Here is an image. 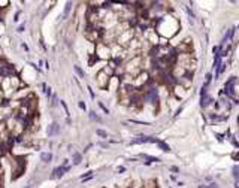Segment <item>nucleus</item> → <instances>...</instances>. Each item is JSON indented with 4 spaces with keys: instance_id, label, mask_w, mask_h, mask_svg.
I'll return each instance as SVG.
<instances>
[{
    "instance_id": "f257e3e1",
    "label": "nucleus",
    "mask_w": 239,
    "mask_h": 188,
    "mask_svg": "<svg viewBox=\"0 0 239 188\" xmlns=\"http://www.w3.org/2000/svg\"><path fill=\"white\" fill-rule=\"evenodd\" d=\"M154 24H156L154 30L157 31L158 37H163V39L174 37L181 29V24L174 15H163L158 19H156Z\"/></svg>"
},
{
    "instance_id": "bb28decb",
    "label": "nucleus",
    "mask_w": 239,
    "mask_h": 188,
    "mask_svg": "<svg viewBox=\"0 0 239 188\" xmlns=\"http://www.w3.org/2000/svg\"><path fill=\"white\" fill-rule=\"evenodd\" d=\"M211 81H212V75H211V73H206V81H205V82L211 84Z\"/></svg>"
},
{
    "instance_id": "9b49d317",
    "label": "nucleus",
    "mask_w": 239,
    "mask_h": 188,
    "mask_svg": "<svg viewBox=\"0 0 239 188\" xmlns=\"http://www.w3.org/2000/svg\"><path fill=\"white\" fill-rule=\"evenodd\" d=\"M139 157H142L145 158L147 161H145V164H151V163H160V160H158L157 157H152V155H147V154H141Z\"/></svg>"
},
{
    "instance_id": "a878e982",
    "label": "nucleus",
    "mask_w": 239,
    "mask_h": 188,
    "mask_svg": "<svg viewBox=\"0 0 239 188\" xmlns=\"http://www.w3.org/2000/svg\"><path fill=\"white\" fill-rule=\"evenodd\" d=\"M206 188H220V187H218V184H215V182H211L209 185H206Z\"/></svg>"
},
{
    "instance_id": "72a5a7b5",
    "label": "nucleus",
    "mask_w": 239,
    "mask_h": 188,
    "mask_svg": "<svg viewBox=\"0 0 239 188\" xmlns=\"http://www.w3.org/2000/svg\"><path fill=\"white\" fill-rule=\"evenodd\" d=\"M21 47H23V48H24V49H25V51H29V47H27V45H25V43H24V42H23V43H21Z\"/></svg>"
},
{
    "instance_id": "0eeeda50",
    "label": "nucleus",
    "mask_w": 239,
    "mask_h": 188,
    "mask_svg": "<svg viewBox=\"0 0 239 188\" xmlns=\"http://www.w3.org/2000/svg\"><path fill=\"white\" fill-rule=\"evenodd\" d=\"M120 87H121V79H120V76L114 75L109 79V85H108V90H114V91H118Z\"/></svg>"
},
{
    "instance_id": "1a4fd4ad",
    "label": "nucleus",
    "mask_w": 239,
    "mask_h": 188,
    "mask_svg": "<svg viewBox=\"0 0 239 188\" xmlns=\"http://www.w3.org/2000/svg\"><path fill=\"white\" fill-rule=\"evenodd\" d=\"M72 6H73V3L72 2H67L64 6V11H63V14H61V19H67L69 15H70V11H72Z\"/></svg>"
},
{
    "instance_id": "7ed1b4c3",
    "label": "nucleus",
    "mask_w": 239,
    "mask_h": 188,
    "mask_svg": "<svg viewBox=\"0 0 239 188\" xmlns=\"http://www.w3.org/2000/svg\"><path fill=\"white\" fill-rule=\"evenodd\" d=\"M94 55L97 57V60H105L109 61L112 55H111V47L105 42H97L94 43Z\"/></svg>"
},
{
    "instance_id": "ddd939ff",
    "label": "nucleus",
    "mask_w": 239,
    "mask_h": 188,
    "mask_svg": "<svg viewBox=\"0 0 239 188\" xmlns=\"http://www.w3.org/2000/svg\"><path fill=\"white\" fill-rule=\"evenodd\" d=\"M157 145H158V148H160L162 151H164V152H170V146L166 143V142H163V140H158L157 142Z\"/></svg>"
},
{
    "instance_id": "393cba45",
    "label": "nucleus",
    "mask_w": 239,
    "mask_h": 188,
    "mask_svg": "<svg viewBox=\"0 0 239 188\" xmlns=\"http://www.w3.org/2000/svg\"><path fill=\"white\" fill-rule=\"evenodd\" d=\"M25 30V25L24 24H21V25H18V29H17V31L18 33H23V31Z\"/></svg>"
},
{
    "instance_id": "7c9ffc66",
    "label": "nucleus",
    "mask_w": 239,
    "mask_h": 188,
    "mask_svg": "<svg viewBox=\"0 0 239 188\" xmlns=\"http://www.w3.org/2000/svg\"><path fill=\"white\" fill-rule=\"evenodd\" d=\"M232 157H233V160H235V161H239V152H238V154H235V155H232Z\"/></svg>"
},
{
    "instance_id": "cd10ccee",
    "label": "nucleus",
    "mask_w": 239,
    "mask_h": 188,
    "mask_svg": "<svg viewBox=\"0 0 239 188\" xmlns=\"http://www.w3.org/2000/svg\"><path fill=\"white\" fill-rule=\"evenodd\" d=\"M0 60H5V52H3V48L0 47Z\"/></svg>"
},
{
    "instance_id": "5701e85b",
    "label": "nucleus",
    "mask_w": 239,
    "mask_h": 188,
    "mask_svg": "<svg viewBox=\"0 0 239 188\" xmlns=\"http://www.w3.org/2000/svg\"><path fill=\"white\" fill-rule=\"evenodd\" d=\"M87 90H88V93H90V97L94 100V99H96V94H94V91H93V88H91V87H87Z\"/></svg>"
},
{
    "instance_id": "f8f14e48",
    "label": "nucleus",
    "mask_w": 239,
    "mask_h": 188,
    "mask_svg": "<svg viewBox=\"0 0 239 188\" xmlns=\"http://www.w3.org/2000/svg\"><path fill=\"white\" fill-rule=\"evenodd\" d=\"M52 152H42L41 154V161H43V163H46V164H49L51 161H52Z\"/></svg>"
},
{
    "instance_id": "412c9836",
    "label": "nucleus",
    "mask_w": 239,
    "mask_h": 188,
    "mask_svg": "<svg viewBox=\"0 0 239 188\" xmlns=\"http://www.w3.org/2000/svg\"><path fill=\"white\" fill-rule=\"evenodd\" d=\"M78 106H79V109H81V111H87V105H85L84 100H79V102H78Z\"/></svg>"
},
{
    "instance_id": "2eb2a0df",
    "label": "nucleus",
    "mask_w": 239,
    "mask_h": 188,
    "mask_svg": "<svg viewBox=\"0 0 239 188\" xmlns=\"http://www.w3.org/2000/svg\"><path fill=\"white\" fill-rule=\"evenodd\" d=\"M88 116H90V120H91V121H99V122L102 121V120H100V116H99L94 111H90V112H88Z\"/></svg>"
},
{
    "instance_id": "6ab92c4d",
    "label": "nucleus",
    "mask_w": 239,
    "mask_h": 188,
    "mask_svg": "<svg viewBox=\"0 0 239 188\" xmlns=\"http://www.w3.org/2000/svg\"><path fill=\"white\" fill-rule=\"evenodd\" d=\"M144 188H158L157 184H156V181H147L144 185Z\"/></svg>"
},
{
    "instance_id": "f3484780",
    "label": "nucleus",
    "mask_w": 239,
    "mask_h": 188,
    "mask_svg": "<svg viewBox=\"0 0 239 188\" xmlns=\"http://www.w3.org/2000/svg\"><path fill=\"white\" fill-rule=\"evenodd\" d=\"M232 173H233V178L236 179V182L239 184V166H233V169H232Z\"/></svg>"
},
{
    "instance_id": "20e7f679",
    "label": "nucleus",
    "mask_w": 239,
    "mask_h": 188,
    "mask_svg": "<svg viewBox=\"0 0 239 188\" xmlns=\"http://www.w3.org/2000/svg\"><path fill=\"white\" fill-rule=\"evenodd\" d=\"M223 93L226 96H229L230 99L236 100V97H239V79H238V78H232V79L227 81Z\"/></svg>"
},
{
    "instance_id": "9d476101",
    "label": "nucleus",
    "mask_w": 239,
    "mask_h": 188,
    "mask_svg": "<svg viewBox=\"0 0 239 188\" xmlns=\"http://www.w3.org/2000/svg\"><path fill=\"white\" fill-rule=\"evenodd\" d=\"M72 161H73V166H79L81 161H82V154L78 152V151H73V154H72Z\"/></svg>"
},
{
    "instance_id": "39448f33",
    "label": "nucleus",
    "mask_w": 239,
    "mask_h": 188,
    "mask_svg": "<svg viewBox=\"0 0 239 188\" xmlns=\"http://www.w3.org/2000/svg\"><path fill=\"white\" fill-rule=\"evenodd\" d=\"M109 79H111V76L106 75V73L103 72V69H100V70L96 73V84H97V87L100 88V90H108Z\"/></svg>"
},
{
    "instance_id": "c85d7f7f",
    "label": "nucleus",
    "mask_w": 239,
    "mask_h": 188,
    "mask_svg": "<svg viewBox=\"0 0 239 188\" xmlns=\"http://www.w3.org/2000/svg\"><path fill=\"white\" fill-rule=\"evenodd\" d=\"M215 136H217V139H218V140H221V142L224 140V136H223V134H215Z\"/></svg>"
},
{
    "instance_id": "c756f323",
    "label": "nucleus",
    "mask_w": 239,
    "mask_h": 188,
    "mask_svg": "<svg viewBox=\"0 0 239 188\" xmlns=\"http://www.w3.org/2000/svg\"><path fill=\"white\" fill-rule=\"evenodd\" d=\"M19 15H21V12H17V14H15V18H14V21H18V19H19Z\"/></svg>"
},
{
    "instance_id": "f03ea898",
    "label": "nucleus",
    "mask_w": 239,
    "mask_h": 188,
    "mask_svg": "<svg viewBox=\"0 0 239 188\" xmlns=\"http://www.w3.org/2000/svg\"><path fill=\"white\" fill-rule=\"evenodd\" d=\"M25 164H27L25 157H14V161H12V175H11L12 181H17L19 176L24 175Z\"/></svg>"
},
{
    "instance_id": "4be33fe9",
    "label": "nucleus",
    "mask_w": 239,
    "mask_h": 188,
    "mask_svg": "<svg viewBox=\"0 0 239 188\" xmlns=\"http://www.w3.org/2000/svg\"><path fill=\"white\" fill-rule=\"evenodd\" d=\"M97 105H99V108H100V109H102V111H103L105 114H109V109H108V108H106V106L103 105V103H102V102H99V103H97Z\"/></svg>"
},
{
    "instance_id": "6e6552de",
    "label": "nucleus",
    "mask_w": 239,
    "mask_h": 188,
    "mask_svg": "<svg viewBox=\"0 0 239 188\" xmlns=\"http://www.w3.org/2000/svg\"><path fill=\"white\" fill-rule=\"evenodd\" d=\"M46 134H48V138H54V136L60 134V124L58 122H52L51 126H48Z\"/></svg>"
},
{
    "instance_id": "aec40b11",
    "label": "nucleus",
    "mask_w": 239,
    "mask_h": 188,
    "mask_svg": "<svg viewBox=\"0 0 239 188\" xmlns=\"http://www.w3.org/2000/svg\"><path fill=\"white\" fill-rule=\"evenodd\" d=\"M60 105L63 106V109H64V114L67 115V118H69V115H70V112H69V108H67V105H66V102L64 100H60Z\"/></svg>"
},
{
    "instance_id": "4468645a",
    "label": "nucleus",
    "mask_w": 239,
    "mask_h": 188,
    "mask_svg": "<svg viewBox=\"0 0 239 188\" xmlns=\"http://www.w3.org/2000/svg\"><path fill=\"white\" fill-rule=\"evenodd\" d=\"M73 69H75V72H76V75L81 78V79H85V72L82 70V67L81 66H73Z\"/></svg>"
},
{
    "instance_id": "2f4dec72",
    "label": "nucleus",
    "mask_w": 239,
    "mask_h": 188,
    "mask_svg": "<svg viewBox=\"0 0 239 188\" xmlns=\"http://www.w3.org/2000/svg\"><path fill=\"white\" fill-rule=\"evenodd\" d=\"M170 170H172V172H178L179 169H178V167H176V166H172V167H170Z\"/></svg>"
},
{
    "instance_id": "a211bd4d",
    "label": "nucleus",
    "mask_w": 239,
    "mask_h": 188,
    "mask_svg": "<svg viewBox=\"0 0 239 188\" xmlns=\"http://www.w3.org/2000/svg\"><path fill=\"white\" fill-rule=\"evenodd\" d=\"M96 134L100 136L102 139H108V133H106L105 130H102V128H97V130H96Z\"/></svg>"
},
{
    "instance_id": "dca6fc26",
    "label": "nucleus",
    "mask_w": 239,
    "mask_h": 188,
    "mask_svg": "<svg viewBox=\"0 0 239 188\" xmlns=\"http://www.w3.org/2000/svg\"><path fill=\"white\" fill-rule=\"evenodd\" d=\"M42 88H43V94L49 99V97L52 96V94H51V87H49V85H46V84H42Z\"/></svg>"
},
{
    "instance_id": "473e14b6",
    "label": "nucleus",
    "mask_w": 239,
    "mask_h": 188,
    "mask_svg": "<svg viewBox=\"0 0 239 188\" xmlns=\"http://www.w3.org/2000/svg\"><path fill=\"white\" fill-rule=\"evenodd\" d=\"M124 170H126V169H124V167H118V169H117V172H118V173H123Z\"/></svg>"
},
{
    "instance_id": "423d86ee",
    "label": "nucleus",
    "mask_w": 239,
    "mask_h": 188,
    "mask_svg": "<svg viewBox=\"0 0 239 188\" xmlns=\"http://www.w3.org/2000/svg\"><path fill=\"white\" fill-rule=\"evenodd\" d=\"M70 169H72L70 166H58V167H55V169L52 170L51 178H63V175H64L66 172H69Z\"/></svg>"
},
{
    "instance_id": "b1692460",
    "label": "nucleus",
    "mask_w": 239,
    "mask_h": 188,
    "mask_svg": "<svg viewBox=\"0 0 239 188\" xmlns=\"http://www.w3.org/2000/svg\"><path fill=\"white\" fill-rule=\"evenodd\" d=\"M3 103H5V96L2 94V91H0V111H2V108H3Z\"/></svg>"
},
{
    "instance_id": "c9c22d12",
    "label": "nucleus",
    "mask_w": 239,
    "mask_h": 188,
    "mask_svg": "<svg viewBox=\"0 0 239 188\" xmlns=\"http://www.w3.org/2000/svg\"><path fill=\"white\" fill-rule=\"evenodd\" d=\"M238 124H239V118H238Z\"/></svg>"
},
{
    "instance_id": "f704fd0d",
    "label": "nucleus",
    "mask_w": 239,
    "mask_h": 188,
    "mask_svg": "<svg viewBox=\"0 0 239 188\" xmlns=\"http://www.w3.org/2000/svg\"><path fill=\"white\" fill-rule=\"evenodd\" d=\"M0 169H2V158H0Z\"/></svg>"
}]
</instances>
